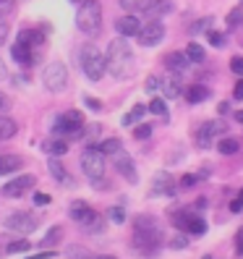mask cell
I'll return each mask as SVG.
<instances>
[{"instance_id":"obj_1","label":"cell","mask_w":243,"mask_h":259,"mask_svg":"<svg viewBox=\"0 0 243 259\" xmlns=\"http://www.w3.org/2000/svg\"><path fill=\"white\" fill-rule=\"evenodd\" d=\"M133 50L128 48V42L120 37V39H113L110 48H108V55H105V66H108V71L115 76V79H128V76L133 73Z\"/></svg>"},{"instance_id":"obj_2","label":"cell","mask_w":243,"mask_h":259,"mask_svg":"<svg viewBox=\"0 0 243 259\" xmlns=\"http://www.w3.org/2000/svg\"><path fill=\"white\" fill-rule=\"evenodd\" d=\"M131 241H133V249H139L141 254L157 251L160 243H162V231H160L157 220L149 218V215L136 218V223H133V238Z\"/></svg>"},{"instance_id":"obj_3","label":"cell","mask_w":243,"mask_h":259,"mask_svg":"<svg viewBox=\"0 0 243 259\" xmlns=\"http://www.w3.org/2000/svg\"><path fill=\"white\" fill-rule=\"evenodd\" d=\"M76 26L86 37H97L102 29V6L100 0H84L76 11Z\"/></svg>"},{"instance_id":"obj_4","label":"cell","mask_w":243,"mask_h":259,"mask_svg":"<svg viewBox=\"0 0 243 259\" xmlns=\"http://www.w3.org/2000/svg\"><path fill=\"white\" fill-rule=\"evenodd\" d=\"M84 126H86V120L79 110H66L63 115H58L55 120V136H63V139H79V136H84Z\"/></svg>"},{"instance_id":"obj_5","label":"cell","mask_w":243,"mask_h":259,"mask_svg":"<svg viewBox=\"0 0 243 259\" xmlns=\"http://www.w3.org/2000/svg\"><path fill=\"white\" fill-rule=\"evenodd\" d=\"M81 71L86 73V79L92 81H100L108 66H105V55L94 48V45H84L81 48Z\"/></svg>"},{"instance_id":"obj_6","label":"cell","mask_w":243,"mask_h":259,"mask_svg":"<svg viewBox=\"0 0 243 259\" xmlns=\"http://www.w3.org/2000/svg\"><path fill=\"white\" fill-rule=\"evenodd\" d=\"M170 220H173V225L178 228V231H186V233H193V236H204L207 233V223L202 220V215H196L193 209L173 212Z\"/></svg>"},{"instance_id":"obj_7","label":"cell","mask_w":243,"mask_h":259,"mask_svg":"<svg viewBox=\"0 0 243 259\" xmlns=\"http://www.w3.org/2000/svg\"><path fill=\"white\" fill-rule=\"evenodd\" d=\"M81 170L89 181H97L105 178V155L97 147H86L81 152Z\"/></svg>"},{"instance_id":"obj_8","label":"cell","mask_w":243,"mask_h":259,"mask_svg":"<svg viewBox=\"0 0 243 259\" xmlns=\"http://www.w3.org/2000/svg\"><path fill=\"white\" fill-rule=\"evenodd\" d=\"M42 81H44V87H47L50 92H63V89L68 87V71H66V66L60 63V60L50 63L47 68H44V73H42Z\"/></svg>"},{"instance_id":"obj_9","label":"cell","mask_w":243,"mask_h":259,"mask_svg":"<svg viewBox=\"0 0 243 259\" xmlns=\"http://www.w3.org/2000/svg\"><path fill=\"white\" fill-rule=\"evenodd\" d=\"M3 225H6V231H13V233L26 236V233H32L34 228H37V218L29 215V212H13V215L6 218Z\"/></svg>"},{"instance_id":"obj_10","label":"cell","mask_w":243,"mask_h":259,"mask_svg":"<svg viewBox=\"0 0 243 259\" xmlns=\"http://www.w3.org/2000/svg\"><path fill=\"white\" fill-rule=\"evenodd\" d=\"M139 42L144 45V48H155V45H160L162 42V37H165V26H162V21H147L141 29H139Z\"/></svg>"},{"instance_id":"obj_11","label":"cell","mask_w":243,"mask_h":259,"mask_svg":"<svg viewBox=\"0 0 243 259\" xmlns=\"http://www.w3.org/2000/svg\"><path fill=\"white\" fill-rule=\"evenodd\" d=\"M34 184H37L34 176H19V178L8 181L0 191H3V196H8V199H19V196H24L29 189H34Z\"/></svg>"},{"instance_id":"obj_12","label":"cell","mask_w":243,"mask_h":259,"mask_svg":"<svg viewBox=\"0 0 243 259\" xmlns=\"http://www.w3.org/2000/svg\"><path fill=\"white\" fill-rule=\"evenodd\" d=\"M175 191H178V184L168 170H160L155 181H152V194L155 196H175Z\"/></svg>"},{"instance_id":"obj_13","label":"cell","mask_w":243,"mask_h":259,"mask_svg":"<svg viewBox=\"0 0 243 259\" xmlns=\"http://www.w3.org/2000/svg\"><path fill=\"white\" fill-rule=\"evenodd\" d=\"M11 53H13V58H16V63H19L21 68H32L34 63H39V53H34V50L29 48L26 42H21V39H16V45L11 48Z\"/></svg>"},{"instance_id":"obj_14","label":"cell","mask_w":243,"mask_h":259,"mask_svg":"<svg viewBox=\"0 0 243 259\" xmlns=\"http://www.w3.org/2000/svg\"><path fill=\"white\" fill-rule=\"evenodd\" d=\"M225 123H220V120H207V123L202 126V131H199V136H196V142H199V147L202 149H207L209 144H212V139L215 136H220V134H225Z\"/></svg>"},{"instance_id":"obj_15","label":"cell","mask_w":243,"mask_h":259,"mask_svg":"<svg viewBox=\"0 0 243 259\" xmlns=\"http://www.w3.org/2000/svg\"><path fill=\"white\" fill-rule=\"evenodd\" d=\"M113 157V162H115V167H118V173L123 176V178H128L131 184H136V181H139V176H136V170H133V160L126 155L123 149H118L115 155H110Z\"/></svg>"},{"instance_id":"obj_16","label":"cell","mask_w":243,"mask_h":259,"mask_svg":"<svg viewBox=\"0 0 243 259\" xmlns=\"http://www.w3.org/2000/svg\"><path fill=\"white\" fill-rule=\"evenodd\" d=\"M139 29H141V24H139V19H136L133 13H128V16H120V19L115 21V32H118L120 37H136V34H139Z\"/></svg>"},{"instance_id":"obj_17","label":"cell","mask_w":243,"mask_h":259,"mask_svg":"<svg viewBox=\"0 0 243 259\" xmlns=\"http://www.w3.org/2000/svg\"><path fill=\"white\" fill-rule=\"evenodd\" d=\"M68 215H71V220H76V223H79V225H84V223H86L89 218L94 215V209L89 207L86 202H81V199H76V202L71 204V209H68Z\"/></svg>"},{"instance_id":"obj_18","label":"cell","mask_w":243,"mask_h":259,"mask_svg":"<svg viewBox=\"0 0 243 259\" xmlns=\"http://www.w3.org/2000/svg\"><path fill=\"white\" fill-rule=\"evenodd\" d=\"M188 63H191V60H188V55H186V53H168V55H165V66H168L173 73L186 71V68H188Z\"/></svg>"},{"instance_id":"obj_19","label":"cell","mask_w":243,"mask_h":259,"mask_svg":"<svg viewBox=\"0 0 243 259\" xmlns=\"http://www.w3.org/2000/svg\"><path fill=\"white\" fill-rule=\"evenodd\" d=\"M160 89H162V95L168 97V100H175V97H180V92H183L175 73H173V76H165V79L160 81Z\"/></svg>"},{"instance_id":"obj_20","label":"cell","mask_w":243,"mask_h":259,"mask_svg":"<svg viewBox=\"0 0 243 259\" xmlns=\"http://www.w3.org/2000/svg\"><path fill=\"white\" fill-rule=\"evenodd\" d=\"M19 167H24V160L19 155H3V157H0V176L16 173Z\"/></svg>"},{"instance_id":"obj_21","label":"cell","mask_w":243,"mask_h":259,"mask_svg":"<svg viewBox=\"0 0 243 259\" xmlns=\"http://www.w3.org/2000/svg\"><path fill=\"white\" fill-rule=\"evenodd\" d=\"M42 149L47 152V155H53V157H60V155L68 152V139H63V136H60V139H47L42 144Z\"/></svg>"},{"instance_id":"obj_22","label":"cell","mask_w":243,"mask_h":259,"mask_svg":"<svg viewBox=\"0 0 243 259\" xmlns=\"http://www.w3.org/2000/svg\"><path fill=\"white\" fill-rule=\"evenodd\" d=\"M207 97H209V89L202 87V84H191V87L186 89V100H188L191 105H199V102H204Z\"/></svg>"},{"instance_id":"obj_23","label":"cell","mask_w":243,"mask_h":259,"mask_svg":"<svg viewBox=\"0 0 243 259\" xmlns=\"http://www.w3.org/2000/svg\"><path fill=\"white\" fill-rule=\"evenodd\" d=\"M152 3H155V0H120V6L128 13H149Z\"/></svg>"},{"instance_id":"obj_24","label":"cell","mask_w":243,"mask_h":259,"mask_svg":"<svg viewBox=\"0 0 243 259\" xmlns=\"http://www.w3.org/2000/svg\"><path fill=\"white\" fill-rule=\"evenodd\" d=\"M47 167H50V176H53L55 181H60V184H73V181H71V176L66 173V167L60 165V160H55V157H53Z\"/></svg>"},{"instance_id":"obj_25","label":"cell","mask_w":243,"mask_h":259,"mask_svg":"<svg viewBox=\"0 0 243 259\" xmlns=\"http://www.w3.org/2000/svg\"><path fill=\"white\" fill-rule=\"evenodd\" d=\"M16 131H19L16 120L0 115V139H13V136H16Z\"/></svg>"},{"instance_id":"obj_26","label":"cell","mask_w":243,"mask_h":259,"mask_svg":"<svg viewBox=\"0 0 243 259\" xmlns=\"http://www.w3.org/2000/svg\"><path fill=\"white\" fill-rule=\"evenodd\" d=\"M60 238H63V228H60V225H53V228H50V233L42 238V243H39V246H42V249H53V246H55V243H58Z\"/></svg>"},{"instance_id":"obj_27","label":"cell","mask_w":243,"mask_h":259,"mask_svg":"<svg viewBox=\"0 0 243 259\" xmlns=\"http://www.w3.org/2000/svg\"><path fill=\"white\" fill-rule=\"evenodd\" d=\"M238 149H240L238 139H220L217 142V152H220V155H235Z\"/></svg>"},{"instance_id":"obj_28","label":"cell","mask_w":243,"mask_h":259,"mask_svg":"<svg viewBox=\"0 0 243 259\" xmlns=\"http://www.w3.org/2000/svg\"><path fill=\"white\" fill-rule=\"evenodd\" d=\"M81 228H84L86 233H100L102 228H105V218H102V215H97V212H94V215L89 218V220H86V223H84Z\"/></svg>"},{"instance_id":"obj_29","label":"cell","mask_w":243,"mask_h":259,"mask_svg":"<svg viewBox=\"0 0 243 259\" xmlns=\"http://www.w3.org/2000/svg\"><path fill=\"white\" fill-rule=\"evenodd\" d=\"M173 11V3L170 0H155L149 8V13H155V16H165V13H170Z\"/></svg>"},{"instance_id":"obj_30","label":"cell","mask_w":243,"mask_h":259,"mask_svg":"<svg viewBox=\"0 0 243 259\" xmlns=\"http://www.w3.org/2000/svg\"><path fill=\"white\" fill-rule=\"evenodd\" d=\"M186 55H188L191 63H202V60H204V48H202V45H196V42H191Z\"/></svg>"},{"instance_id":"obj_31","label":"cell","mask_w":243,"mask_h":259,"mask_svg":"<svg viewBox=\"0 0 243 259\" xmlns=\"http://www.w3.org/2000/svg\"><path fill=\"white\" fill-rule=\"evenodd\" d=\"M120 147H123V144H120V139H105L97 149L102 152V155H115V152H118Z\"/></svg>"},{"instance_id":"obj_32","label":"cell","mask_w":243,"mask_h":259,"mask_svg":"<svg viewBox=\"0 0 243 259\" xmlns=\"http://www.w3.org/2000/svg\"><path fill=\"white\" fill-rule=\"evenodd\" d=\"M144 113H147V105H136V108H133V110H131V113L123 118V126H133V123H136V120H139Z\"/></svg>"},{"instance_id":"obj_33","label":"cell","mask_w":243,"mask_h":259,"mask_svg":"<svg viewBox=\"0 0 243 259\" xmlns=\"http://www.w3.org/2000/svg\"><path fill=\"white\" fill-rule=\"evenodd\" d=\"M13 11H16V0H0V24H3Z\"/></svg>"},{"instance_id":"obj_34","label":"cell","mask_w":243,"mask_h":259,"mask_svg":"<svg viewBox=\"0 0 243 259\" xmlns=\"http://www.w3.org/2000/svg\"><path fill=\"white\" fill-rule=\"evenodd\" d=\"M147 110H149V113H155V115H160V118H168V108H165V100H152Z\"/></svg>"},{"instance_id":"obj_35","label":"cell","mask_w":243,"mask_h":259,"mask_svg":"<svg viewBox=\"0 0 243 259\" xmlns=\"http://www.w3.org/2000/svg\"><path fill=\"white\" fill-rule=\"evenodd\" d=\"M29 243L26 238H21V241H13V243H8V254H21V251H29Z\"/></svg>"},{"instance_id":"obj_36","label":"cell","mask_w":243,"mask_h":259,"mask_svg":"<svg viewBox=\"0 0 243 259\" xmlns=\"http://www.w3.org/2000/svg\"><path fill=\"white\" fill-rule=\"evenodd\" d=\"M207 39H209L212 45H215V48H225V45H227V39H225V34H220V32H215V29H209V32H207Z\"/></svg>"},{"instance_id":"obj_37","label":"cell","mask_w":243,"mask_h":259,"mask_svg":"<svg viewBox=\"0 0 243 259\" xmlns=\"http://www.w3.org/2000/svg\"><path fill=\"white\" fill-rule=\"evenodd\" d=\"M66 254H68V259H92L86 254V249H81V246H68Z\"/></svg>"},{"instance_id":"obj_38","label":"cell","mask_w":243,"mask_h":259,"mask_svg":"<svg viewBox=\"0 0 243 259\" xmlns=\"http://www.w3.org/2000/svg\"><path fill=\"white\" fill-rule=\"evenodd\" d=\"M243 21V8H233L230 13H227V24L230 26H238Z\"/></svg>"},{"instance_id":"obj_39","label":"cell","mask_w":243,"mask_h":259,"mask_svg":"<svg viewBox=\"0 0 243 259\" xmlns=\"http://www.w3.org/2000/svg\"><path fill=\"white\" fill-rule=\"evenodd\" d=\"M212 21H215V19H209V16L202 19L199 24H193V26H191V32H193V34H196V32H209V29H212Z\"/></svg>"},{"instance_id":"obj_40","label":"cell","mask_w":243,"mask_h":259,"mask_svg":"<svg viewBox=\"0 0 243 259\" xmlns=\"http://www.w3.org/2000/svg\"><path fill=\"white\" fill-rule=\"evenodd\" d=\"M133 136H136V139H149V136H152V126H147V123L136 126L133 128Z\"/></svg>"},{"instance_id":"obj_41","label":"cell","mask_w":243,"mask_h":259,"mask_svg":"<svg viewBox=\"0 0 243 259\" xmlns=\"http://www.w3.org/2000/svg\"><path fill=\"white\" fill-rule=\"evenodd\" d=\"M110 220L118 223V225H120V223H126V212H123V207H113V209H110Z\"/></svg>"},{"instance_id":"obj_42","label":"cell","mask_w":243,"mask_h":259,"mask_svg":"<svg viewBox=\"0 0 243 259\" xmlns=\"http://www.w3.org/2000/svg\"><path fill=\"white\" fill-rule=\"evenodd\" d=\"M84 105H86L89 110H94V113H100V110H102V102H100L97 97H84Z\"/></svg>"},{"instance_id":"obj_43","label":"cell","mask_w":243,"mask_h":259,"mask_svg":"<svg viewBox=\"0 0 243 259\" xmlns=\"http://www.w3.org/2000/svg\"><path fill=\"white\" fill-rule=\"evenodd\" d=\"M230 71H233L235 76H243V58H240V55L230 60Z\"/></svg>"},{"instance_id":"obj_44","label":"cell","mask_w":243,"mask_h":259,"mask_svg":"<svg viewBox=\"0 0 243 259\" xmlns=\"http://www.w3.org/2000/svg\"><path fill=\"white\" fill-rule=\"evenodd\" d=\"M199 178H202V176H183V178L178 181V186H180V189H188V186H193Z\"/></svg>"},{"instance_id":"obj_45","label":"cell","mask_w":243,"mask_h":259,"mask_svg":"<svg viewBox=\"0 0 243 259\" xmlns=\"http://www.w3.org/2000/svg\"><path fill=\"white\" fill-rule=\"evenodd\" d=\"M170 246H173V249H186V246H188V238H186V236H175V238L170 241Z\"/></svg>"},{"instance_id":"obj_46","label":"cell","mask_w":243,"mask_h":259,"mask_svg":"<svg viewBox=\"0 0 243 259\" xmlns=\"http://www.w3.org/2000/svg\"><path fill=\"white\" fill-rule=\"evenodd\" d=\"M34 204H37V207H42V204H50V196L37 191V194H34Z\"/></svg>"},{"instance_id":"obj_47","label":"cell","mask_w":243,"mask_h":259,"mask_svg":"<svg viewBox=\"0 0 243 259\" xmlns=\"http://www.w3.org/2000/svg\"><path fill=\"white\" fill-rule=\"evenodd\" d=\"M233 97H235V100H243V76H240V79L235 81V89H233Z\"/></svg>"},{"instance_id":"obj_48","label":"cell","mask_w":243,"mask_h":259,"mask_svg":"<svg viewBox=\"0 0 243 259\" xmlns=\"http://www.w3.org/2000/svg\"><path fill=\"white\" fill-rule=\"evenodd\" d=\"M144 87H147V92H155V89L160 87V81L155 79V76H149V79H147V84H144Z\"/></svg>"},{"instance_id":"obj_49","label":"cell","mask_w":243,"mask_h":259,"mask_svg":"<svg viewBox=\"0 0 243 259\" xmlns=\"http://www.w3.org/2000/svg\"><path fill=\"white\" fill-rule=\"evenodd\" d=\"M8 108H11V105H8V97H6L3 92H0V115H3V113H6Z\"/></svg>"},{"instance_id":"obj_50","label":"cell","mask_w":243,"mask_h":259,"mask_svg":"<svg viewBox=\"0 0 243 259\" xmlns=\"http://www.w3.org/2000/svg\"><path fill=\"white\" fill-rule=\"evenodd\" d=\"M55 251H42V254H34V256H29V259H53Z\"/></svg>"},{"instance_id":"obj_51","label":"cell","mask_w":243,"mask_h":259,"mask_svg":"<svg viewBox=\"0 0 243 259\" xmlns=\"http://www.w3.org/2000/svg\"><path fill=\"white\" fill-rule=\"evenodd\" d=\"M240 209H243V202H240V199H235V202L230 204V212H240Z\"/></svg>"},{"instance_id":"obj_52","label":"cell","mask_w":243,"mask_h":259,"mask_svg":"<svg viewBox=\"0 0 243 259\" xmlns=\"http://www.w3.org/2000/svg\"><path fill=\"white\" fill-rule=\"evenodd\" d=\"M6 34H8V26H6V24H0V45H3Z\"/></svg>"},{"instance_id":"obj_53","label":"cell","mask_w":243,"mask_h":259,"mask_svg":"<svg viewBox=\"0 0 243 259\" xmlns=\"http://www.w3.org/2000/svg\"><path fill=\"white\" fill-rule=\"evenodd\" d=\"M6 76H8V68H6L3 60H0V79H6Z\"/></svg>"},{"instance_id":"obj_54","label":"cell","mask_w":243,"mask_h":259,"mask_svg":"<svg viewBox=\"0 0 243 259\" xmlns=\"http://www.w3.org/2000/svg\"><path fill=\"white\" fill-rule=\"evenodd\" d=\"M227 110H230V108H227V102H222V105H217V113H220V115H225Z\"/></svg>"},{"instance_id":"obj_55","label":"cell","mask_w":243,"mask_h":259,"mask_svg":"<svg viewBox=\"0 0 243 259\" xmlns=\"http://www.w3.org/2000/svg\"><path fill=\"white\" fill-rule=\"evenodd\" d=\"M92 259H115V256H92Z\"/></svg>"},{"instance_id":"obj_56","label":"cell","mask_w":243,"mask_h":259,"mask_svg":"<svg viewBox=\"0 0 243 259\" xmlns=\"http://www.w3.org/2000/svg\"><path fill=\"white\" fill-rule=\"evenodd\" d=\"M238 199H240V202H243V189H240V194H238Z\"/></svg>"},{"instance_id":"obj_57","label":"cell","mask_w":243,"mask_h":259,"mask_svg":"<svg viewBox=\"0 0 243 259\" xmlns=\"http://www.w3.org/2000/svg\"><path fill=\"white\" fill-rule=\"evenodd\" d=\"M71 3H79V6H81V3H84V0H71Z\"/></svg>"},{"instance_id":"obj_58","label":"cell","mask_w":243,"mask_h":259,"mask_svg":"<svg viewBox=\"0 0 243 259\" xmlns=\"http://www.w3.org/2000/svg\"><path fill=\"white\" fill-rule=\"evenodd\" d=\"M204 259H212V256H204Z\"/></svg>"}]
</instances>
